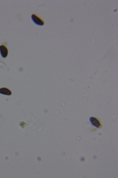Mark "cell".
I'll list each match as a JSON object with an SVG mask.
<instances>
[{
  "mask_svg": "<svg viewBox=\"0 0 118 178\" xmlns=\"http://www.w3.org/2000/svg\"><path fill=\"white\" fill-rule=\"evenodd\" d=\"M90 121H91V124H92L93 126L96 127V128H100V127H101L100 123H99V121H98L96 118H95V117H92V118L90 119Z\"/></svg>",
  "mask_w": 118,
  "mask_h": 178,
  "instance_id": "obj_3",
  "label": "cell"
},
{
  "mask_svg": "<svg viewBox=\"0 0 118 178\" xmlns=\"http://www.w3.org/2000/svg\"><path fill=\"white\" fill-rule=\"evenodd\" d=\"M0 94H4V95H11L12 92L10 89L6 88V87H3V88H0Z\"/></svg>",
  "mask_w": 118,
  "mask_h": 178,
  "instance_id": "obj_4",
  "label": "cell"
},
{
  "mask_svg": "<svg viewBox=\"0 0 118 178\" xmlns=\"http://www.w3.org/2000/svg\"><path fill=\"white\" fill-rule=\"evenodd\" d=\"M0 53H1L2 58H6V57L8 55V50H7V48H6L5 44L0 46Z\"/></svg>",
  "mask_w": 118,
  "mask_h": 178,
  "instance_id": "obj_2",
  "label": "cell"
},
{
  "mask_svg": "<svg viewBox=\"0 0 118 178\" xmlns=\"http://www.w3.org/2000/svg\"><path fill=\"white\" fill-rule=\"evenodd\" d=\"M32 20H33V22L35 23V24H37V26H43L44 25V22L37 16V15H36V14H33L32 15Z\"/></svg>",
  "mask_w": 118,
  "mask_h": 178,
  "instance_id": "obj_1",
  "label": "cell"
}]
</instances>
